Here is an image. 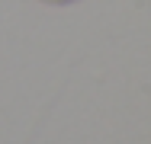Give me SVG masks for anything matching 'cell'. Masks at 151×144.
<instances>
[{"mask_svg": "<svg viewBox=\"0 0 151 144\" xmlns=\"http://www.w3.org/2000/svg\"><path fill=\"white\" fill-rule=\"evenodd\" d=\"M45 3H74V0H45Z\"/></svg>", "mask_w": 151, "mask_h": 144, "instance_id": "cell-1", "label": "cell"}]
</instances>
